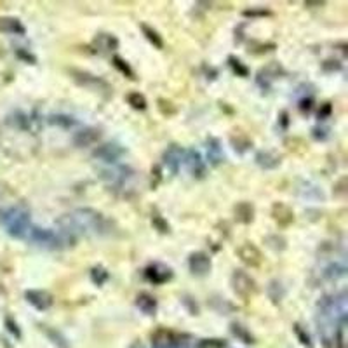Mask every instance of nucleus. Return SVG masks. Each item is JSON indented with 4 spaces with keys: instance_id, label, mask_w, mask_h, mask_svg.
<instances>
[{
    "instance_id": "obj_4",
    "label": "nucleus",
    "mask_w": 348,
    "mask_h": 348,
    "mask_svg": "<svg viewBox=\"0 0 348 348\" xmlns=\"http://www.w3.org/2000/svg\"><path fill=\"white\" fill-rule=\"evenodd\" d=\"M26 239L30 240V242H34L35 245L44 247V249H61V247L67 245L63 240V237H61L59 233L49 230V228L34 227V225H31Z\"/></svg>"
},
{
    "instance_id": "obj_44",
    "label": "nucleus",
    "mask_w": 348,
    "mask_h": 348,
    "mask_svg": "<svg viewBox=\"0 0 348 348\" xmlns=\"http://www.w3.org/2000/svg\"><path fill=\"white\" fill-rule=\"evenodd\" d=\"M345 185H346V178H341L336 185H334V194H336V195H345L346 194Z\"/></svg>"
},
{
    "instance_id": "obj_3",
    "label": "nucleus",
    "mask_w": 348,
    "mask_h": 348,
    "mask_svg": "<svg viewBox=\"0 0 348 348\" xmlns=\"http://www.w3.org/2000/svg\"><path fill=\"white\" fill-rule=\"evenodd\" d=\"M68 73L80 87H85L92 92H100V94H103V96H110V94H112L110 84L101 79V77L92 75V73L85 72V70H79V68H68Z\"/></svg>"
},
{
    "instance_id": "obj_19",
    "label": "nucleus",
    "mask_w": 348,
    "mask_h": 348,
    "mask_svg": "<svg viewBox=\"0 0 348 348\" xmlns=\"http://www.w3.org/2000/svg\"><path fill=\"white\" fill-rule=\"evenodd\" d=\"M94 46L100 49L101 52H110L118 49V39L112 34H98L94 39Z\"/></svg>"
},
{
    "instance_id": "obj_12",
    "label": "nucleus",
    "mask_w": 348,
    "mask_h": 348,
    "mask_svg": "<svg viewBox=\"0 0 348 348\" xmlns=\"http://www.w3.org/2000/svg\"><path fill=\"white\" fill-rule=\"evenodd\" d=\"M185 338H186L185 334H178V333H174V331H167V329H159L151 334V341H153V345L157 348L181 345Z\"/></svg>"
},
{
    "instance_id": "obj_38",
    "label": "nucleus",
    "mask_w": 348,
    "mask_h": 348,
    "mask_svg": "<svg viewBox=\"0 0 348 348\" xmlns=\"http://www.w3.org/2000/svg\"><path fill=\"white\" fill-rule=\"evenodd\" d=\"M12 117H16V120H9V122H11V124H14L16 128H19V129H26L28 128V117L24 115V113L16 112Z\"/></svg>"
},
{
    "instance_id": "obj_39",
    "label": "nucleus",
    "mask_w": 348,
    "mask_h": 348,
    "mask_svg": "<svg viewBox=\"0 0 348 348\" xmlns=\"http://www.w3.org/2000/svg\"><path fill=\"white\" fill-rule=\"evenodd\" d=\"M294 333L298 334V338H300V341L303 343V345H308V346H312V343H310V336H308V333H306L305 329L300 326V324H294Z\"/></svg>"
},
{
    "instance_id": "obj_1",
    "label": "nucleus",
    "mask_w": 348,
    "mask_h": 348,
    "mask_svg": "<svg viewBox=\"0 0 348 348\" xmlns=\"http://www.w3.org/2000/svg\"><path fill=\"white\" fill-rule=\"evenodd\" d=\"M58 225L61 227V232L68 233L72 237H77L79 233H84V235H89V233H92V235H105L112 228V223L100 211L91 207L75 209L73 212L59 218Z\"/></svg>"
},
{
    "instance_id": "obj_9",
    "label": "nucleus",
    "mask_w": 348,
    "mask_h": 348,
    "mask_svg": "<svg viewBox=\"0 0 348 348\" xmlns=\"http://www.w3.org/2000/svg\"><path fill=\"white\" fill-rule=\"evenodd\" d=\"M173 270L162 263H151L145 268V278L153 286L166 284V282H169L173 278Z\"/></svg>"
},
{
    "instance_id": "obj_35",
    "label": "nucleus",
    "mask_w": 348,
    "mask_h": 348,
    "mask_svg": "<svg viewBox=\"0 0 348 348\" xmlns=\"http://www.w3.org/2000/svg\"><path fill=\"white\" fill-rule=\"evenodd\" d=\"M242 14L245 18H265V16H272V11L265 9V7H258V9H245Z\"/></svg>"
},
{
    "instance_id": "obj_48",
    "label": "nucleus",
    "mask_w": 348,
    "mask_h": 348,
    "mask_svg": "<svg viewBox=\"0 0 348 348\" xmlns=\"http://www.w3.org/2000/svg\"><path fill=\"white\" fill-rule=\"evenodd\" d=\"M280 120H282V128H288V124H289V120H288V112H282L280 113Z\"/></svg>"
},
{
    "instance_id": "obj_14",
    "label": "nucleus",
    "mask_w": 348,
    "mask_h": 348,
    "mask_svg": "<svg viewBox=\"0 0 348 348\" xmlns=\"http://www.w3.org/2000/svg\"><path fill=\"white\" fill-rule=\"evenodd\" d=\"M185 162H186V167L188 171H190V174L194 176V178L197 179H202L204 176H206V164L202 161V155L199 153L197 150H188L185 153Z\"/></svg>"
},
{
    "instance_id": "obj_22",
    "label": "nucleus",
    "mask_w": 348,
    "mask_h": 348,
    "mask_svg": "<svg viewBox=\"0 0 348 348\" xmlns=\"http://www.w3.org/2000/svg\"><path fill=\"white\" fill-rule=\"evenodd\" d=\"M0 31L12 35H24V26L16 18H0Z\"/></svg>"
},
{
    "instance_id": "obj_33",
    "label": "nucleus",
    "mask_w": 348,
    "mask_h": 348,
    "mask_svg": "<svg viewBox=\"0 0 348 348\" xmlns=\"http://www.w3.org/2000/svg\"><path fill=\"white\" fill-rule=\"evenodd\" d=\"M151 225H153V228L157 232H161V233H169L171 232V227H169V223H167L166 219H164V216L162 214H159L157 211L151 214Z\"/></svg>"
},
{
    "instance_id": "obj_27",
    "label": "nucleus",
    "mask_w": 348,
    "mask_h": 348,
    "mask_svg": "<svg viewBox=\"0 0 348 348\" xmlns=\"http://www.w3.org/2000/svg\"><path fill=\"white\" fill-rule=\"evenodd\" d=\"M345 273H346V267L336 261V263H331L329 267L326 268L324 277L329 278V280H338V278L345 277Z\"/></svg>"
},
{
    "instance_id": "obj_23",
    "label": "nucleus",
    "mask_w": 348,
    "mask_h": 348,
    "mask_svg": "<svg viewBox=\"0 0 348 348\" xmlns=\"http://www.w3.org/2000/svg\"><path fill=\"white\" fill-rule=\"evenodd\" d=\"M139 28H141V31H143V35H145V39L148 40V42L155 49H164V40H162V37L159 35V31L155 30V28H151V26H148V24H145V23L139 24Z\"/></svg>"
},
{
    "instance_id": "obj_26",
    "label": "nucleus",
    "mask_w": 348,
    "mask_h": 348,
    "mask_svg": "<svg viewBox=\"0 0 348 348\" xmlns=\"http://www.w3.org/2000/svg\"><path fill=\"white\" fill-rule=\"evenodd\" d=\"M265 244H267L272 251H277V252L284 251V249L288 247V240H286L282 235H278V233H273V235L265 237Z\"/></svg>"
},
{
    "instance_id": "obj_15",
    "label": "nucleus",
    "mask_w": 348,
    "mask_h": 348,
    "mask_svg": "<svg viewBox=\"0 0 348 348\" xmlns=\"http://www.w3.org/2000/svg\"><path fill=\"white\" fill-rule=\"evenodd\" d=\"M101 139V131L98 128H84L73 136V143L79 148H87L91 145H96Z\"/></svg>"
},
{
    "instance_id": "obj_13",
    "label": "nucleus",
    "mask_w": 348,
    "mask_h": 348,
    "mask_svg": "<svg viewBox=\"0 0 348 348\" xmlns=\"http://www.w3.org/2000/svg\"><path fill=\"white\" fill-rule=\"evenodd\" d=\"M92 155L103 162L113 164L124 155V148H122L120 145H117V143H105V145L98 146Z\"/></svg>"
},
{
    "instance_id": "obj_20",
    "label": "nucleus",
    "mask_w": 348,
    "mask_h": 348,
    "mask_svg": "<svg viewBox=\"0 0 348 348\" xmlns=\"http://www.w3.org/2000/svg\"><path fill=\"white\" fill-rule=\"evenodd\" d=\"M136 306L146 315H155L157 312V300L150 293H139L136 296Z\"/></svg>"
},
{
    "instance_id": "obj_36",
    "label": "nucleus",
    "mask_w": 348,
    "mask_h": 348,
    "mask_svg": "<svg viewBox=\"0 0 348 348\" xmlns=\"http://www.w3.org/2000/svg\"><path fill=\"white\" fill-rule=\"evenodd\" d=\"M313 96H305L300 100V105H298V108H300V112L305 115V113H310L313 110Z\"/></svg>"
},
{
    "instance_id": "obj_42",
    "label": "nucleus",
    "mask_w": 348,
    "mask_h": 348,
    "mask_svg": "<svg viewBox=\"0 0 348 348\" xmlns=\"http://www.w3.org/2000/svg\"><path fill=\"white\" fill-rule=\"evenodd\" d=\"M183 303H185V306H186L188 310H190V313H192V315H197V313H199V305L195 303L194 298L185 296V298H183Z\"/></svg>"
},
{
    "instance_id": "obj_28",
    "label": "nucleus",
    "mask_w": 348,
    "mask_h": 348,
    "mask_svg": "<svg viewBox=\"0 0 348 348\" xmlns=\"http://www.w3.org/2000/svg\"><path fill=\"white\" fill-rule=\"evenodd\" d=\"M128 103L131 105V108L138 110V112H145L146 106H148V103H146V98L143 96L141 92H129L128 94Z\"/></svg>"
},
{
    "instance_id": "obj_49",
    "label": "nucleus",
    "mask_w": 348,
    "mask_h": 348,
    "mask_svg": "<svg viewBox=\"0 0 348 348\" xmlns=\"http://www.w3.org/2000/svg\"><path fill=\"white\" fill-rule=\"evenodd\" d=\"M324 2H305V7H322Z\"/></svg>"
},
{
    "instance_id": "obj_41",
    "label": "nucleus",
    "mask_w": 348,
    "mask_h": 348,
    "mask_svg": "<svg viewBox=\"0 0 348 348\" xmlns=\"http://www.w3.org/2000/svg\"><path fill=\"white\" fill-rule=\"evenodd\" d=\"M153 176H155V181H151V188H157L162 179V167L159 166V164H155V166L151 167V178H153Z\"/></svg>"
},
{
    "instance_id": "obj_29",
    "label": "nucleus",
    "mask_w": 348,
    "mask_h": 348,
    "mask_svg": "<svg viewBox=\"0 0 348 348\" xmlns=\"http://www.w3.org/2000/svg\"><path fill=\"white\" fill-rule=\"evenodd\" d=\"M108 278H110L108 270H106L105 267H101V265H98V267H94L91 270V280H92V284L103 286V284H106V282H108Z\"/></svg>"
},
{
    "instance_id": "obj_17",
    "label": "nucleus",
    "mask_w": 348,
    "mask_h": 348,
    "mask_svg": "<svg viewBox=\"0 0 348 348\" xmlns=\"http://www.w3.org/2000/svg\"><path fill=\"white\" fill-rule=\"evenodd\" d=\"M255 206L247 200H242L239 202L235 207H233V214H235V219L242 225H251L255 221Z\"/></svg>"
},
{
    "instance_id": "obj_50",
    "label": "nucleus",
    "mask_w": 348,
    "mask_h": 348,
    "mask_svg": "<svg viewBox=\"0 0 348 348\" xmlns=\"http://www.w3.org/2000/svg\"><path fill=\"white\" fill-rule=\"evenodd\" d=\"M129 348H141V345H139V343L136 341V343H133V345H131Z\"/></svg>"
},
{
    "instance_id": "obj_30",
    "label": "nucleus",
    "mask_w": 348,
    "mask_h": 348,
    "mask_svg": "<svg viewBox=\"0 0 348 348\" xmlns=\"http://www.w3.org/2000/svg\"><path fill=\"white\" fill-rule=\"evenodd\" d=\"M49 122L54 125H59L63 129H70L77 124V120L72 115H63V113H58V115H51L49 117Z\"/></svg>"
},
{
    "instance_id": "obj_45",
    "label": "nucleus",
    "mask_w": 348,
    "mask_h": 348,
    "mask_svg": "<svg viewBox=\"0 0 348 348\" xmlns=\"http://www.w3.org/2000/svg\"><path fill=\"white\" fill-rule=\"evenodd\" d=\"M6 326H7V329L11 331L12 334H16V336H21V333H19V329H18V324H16V322H12V319L11 317H7L6 319Z\"/></svg>"
},
{
    "instance_id": "obj_47",
    "label": "nucleus",
    "mask_w": 348,
    "mask_h": 348,
    "mask_svg": "<svg viewBox=\"0 0 348 348\" xmlns=\"http://www.w3.org/2000/svg\"><path fill=\"white\" fill-rule=\"evenodd\" d=\"M18 56H19V58H21V59H24V61H30L31 65H35V63H37V58H35V56H31L30 52H24V51H21V49H19V51H18Z\"/></svg>"
},
{
    "instance_id": "obj_32",
    "label": "nucleus",
    "mask_w": 348,
    "mask_h": 348,
    "mask_svg": "<svg viewBox=\"0 0 348 348\" xmlns=\"http://www.w3.org/2000/svg\"><path fill=\"white\" fill-rule=\"evenodd\" d=\"M228 65L233 70V73H237V77H249V68L235 56H228Z\"/></svg>"
},
{
    "instance_id": "obj_25",
    "label": "nucleus",
    "mask_w": 348,
    "mask_h": 348,
    "mask_svg": "<svg viewBox=\"0 0 348 348\" xmlns=\"http://www.w3.org/2000/svg\"><path fill=\"white\" fill-rule=\"evenodd\" d=\"M267 293H268L270 300H272L273 303H280L282 298L286 296L284 286H282V282H278V280H272V282H270L268 288H267Z\"/></svg>"
},
{
    "instance_id": "obj_6",
    "label": "nucleus",
    "mask_w": 348,
    "mask_h": 348,
    "mask_svg": "<svg viewBox=\"0 0 348 348\" xmlns=\"http://www.w3.org/2000/svg\"><path fill=\"white\" fill-rule=\"evenodd\" d=\"M237 256H239V260L242 261L245 267H249V268L261 267V263H263V260H265L263 252H261L260 249H258L252 242L240 244L239 247H237Z\"/></svg>"
},
{
    "instance_id": "obj_46",
    "label": "nucleus",
    "mask_w": 348,
    "mask_h": 348,
    "mask_svg": "<svg viewBox=\"0 0 348 348\" xmlns=\"http://www.w3.org/2000/svg\"><path fill=\"white\" fill-rule=\"evenodd\" d=\"M312 133H313L315 139H326L327 136H329V134H327V129H322V128H315Z\"/></svg>"
},
{
    "instance_id": "obj_16",
    "label": "nucleus",
    "mask_w": 348,
    "mask_h": 348,
    "mask_svg": "<svg viewBox=\"0 0 348 348\" xmlns=\"http://www.w3.org/2000/svg\"><path fill=\"white\" fill-rule=\"evenodd\" d=\"M206 148H207V161L212 167H218L221 162L225 161V153H223V146L221 141L214 136H209L206 141Z\"/></svg>"
},
{
    "instance_id": "obj_40",
    "label": "nucleus",
    "mask_w": 348,
    "mask_h": 348,
    "mask_svg": "<svg viewBox=\"0 0 348 348\" xmlns=\"http://www.w3.org/2000/svg\"><path fill=\"white\" fill-rule=\"evenodd\" d=\"M322 70L324 72H338V70H341V63L338 59H326L322 63Z\"/></svg>"
},
{
    "instance_id": "obj_10",
    "label": "nucleus",
    "mask_w": 348,
    "mask_h": 348,
    "mask_svg": "<svg viewBox=\"0 0 348 348\" xmlns=\"http://www.w3.org/2000/svg\"><path fill=\"white\" fill-rule=\"evenodd\" d=\"M185 153L186 151L181 148L179 145H173L167 146V150L164 151V164H166V167L171 171L173 174H178L179 167H181L183 161H185Z\"/></svg>"
},
{
    "instance_id": "obj_43",
    "label": "nucleus",
    "mask_w": 348,
    "mask_h": 348,
    "mask_svg": "<svg viewBox=\"0 0 348 348\" xmlns=\"http://www.w3.org/2000/svg\"><path fill=\"white\" fill-rule=\"evenodd\" d=\"M331 112H333V105L324 103L321 106V110H319V120H326V118H329Z\"/></svg>"
},
{
    "instance_id": "obj_37",
    "label": "nucleus",
    "mask_w": 348,
    "mask_h": 348,
    "mask_svg": "<svg viewBox=\"0 0 348 348\" xmlns=\"http://www.w3.org/2000/svg\"><path fill=\"white\" fill-rule=\"evenodd\" d=\"M227 341L225 339H202L199 343V348H225Z\"/></svg>"
},
{
    "instance_id": "obj_8",
    "label": "nucleus",
    "mask_w": 348,
    "mask_h": 348,
    "mask_svg": "<svg viewBox=\"0 0 348 348\" xmlns=\"http://www.w3.org/2000/svg\"><path fill=\"white\" fill-rule=\"evenodd\" d=\"M188 268L194 275L197 277H206L212 268L211 263V256L204 251H197V252H192L190 258H188Z\"/></svg>"
},
{
    "instance_id": "obj_5",
    "label": "nucleus",
    "mask_w": 348,
    "mask_h": 348,
    "mask_svg": "<svg viewBox=\"0 0 348 348\" xmlns=\"http://www.w3.org/2000/svg\"><path fill=\"white\" fill-rule=\"evenodd\" d=\"M230 284H232L233 293L245 301L251 300V298L258 293L256 280L249 275V273H245L244 270H235V272L232 273Z\"/></svg>"
},
{
    "instance_id": "obj_7",
    "label": "nucleus",
    "mask_w": 348,
    "mask_h": 348,
    "mask_svg": "<svg viewBox=\"0 0 348 348\" xmlns=\"http://www.w3.org/2000/svg\"><path fill=\"white\" fill-rule=\"evenodd\" d=\"M24 300L30 303L34 308L39 310V312H46V310H49L52 306V303H54L52 294L49 293V291H44V289L24 291Z\"/></svg>"
},
{
    "instance_id": "obj_24",
    "label": "nucleus",
    "mask_w": 348,
    "mask_h": 348,
    "mask_svg": "<svg viewBox=\"0 0 348 348\" xmlns=\"http://www.w3.org/2000/svg\"><path fill=\"white\" fill-rule=\"evenodd\" d=\"M112 65L118 70V72L122 73V75L128 77L129 80H136V73H134V70L131 68V65L125 59H122L120 56H113V58H112Z\"/></svg>"
},
{
    "instance_id": "obj_2",
    "label": "nucleus",
    "mask_w": 348,
    "mask_h": 348,
    "mask_svg": "<svg viewBox=\"0 0 348 348\" xmlns=\"http://www.w3.org/2000/svg\"><path fill=\"white\" fill-rule=\"evenodd\" d=\"M2 223L7 233L14 239H26L31 228L30 211L23 206H12L2 212Z\"/></svg>"
},
{
    "instance_id": "obj_34",
    "label": "nucleus",
    "mask_w": 348,
    "mask_h": 348,
    "mask_svg": "<svg viewBox=\"0 0 348 348\" xmlns=\"http://www.w3.org/2000/svg\"><path fill=\"white\" fill-rule=\"evenodd\" d=\"M232 333L235 334V336L239 338V339H242L244 343H252V336H251V333H249V331L245 329L244 326L237 324V322H233V324H232Z\"/></svg>"
},
{
    "instance_id": "obj_11",
    "label": "nucleus",
    "mask_w": 348,
    "mask_h": 348,
    "mask_svg": "<svg viewBox=\"0 0 348 348\" xmlns=\"http://www.w3.org/2000/svg\"><path fill=\"white\" fill-rule=\"evenodd\" d=\"M270 216H272V219L275 221L280 228H288L294 223V211L284 202L273 204L272 209H270Z\"/></svg>"
},
{
    "instance_id": "obj_31",
    "label": "nucleus",
    "mask_w": 348,
    "mask_h": 348,
    "mask_svg": "<svg viewBox=\"0 0 348 348\" xmlns=\"http://www.w3.org/2000/svg\"><path fill=\"white\" fill-rule=\"evenodd\" d=\"M157 108H159V112H161L164 117H173V115L178 113L176 105L173 103V101L166 100V98H159V100H157Z\"/></svg>"
},
{
    "instance_id": "obj_21",
    "label": "nucleus",
    "mask_w": 348,
    "mask_h": 348,
    "mask_svg": "<svg viewBox=\"0 0 348 348\" xmlns=\"http://www.w3.org/2000/svg\"><path fill=\"white\" fill-rule=\"evenodd\" d=\"M230 143L233 148H235V151H239V153H245V151L252 146L251 138H249L245 133H242V131H235V133L230 136Z\"/></svg>"
},
{
    "instance_id": "obj_18",
    "label": "nucleus",
    "mask_w": 348,
    "mask_h": 348,
    "mask_svg": "<svg viewBox=\"0 0 348 348\" xmlns=\"http://www.w3.org/2000/svg\"><path fill=\"white\" fill-rule=\"evenodd\" d=\"M255 162L261 167V169L270 171V169H277V167L280 166V157H278L277 153H273V151L260 150L255 157Z\"/></svg>"
}]
</instances>
